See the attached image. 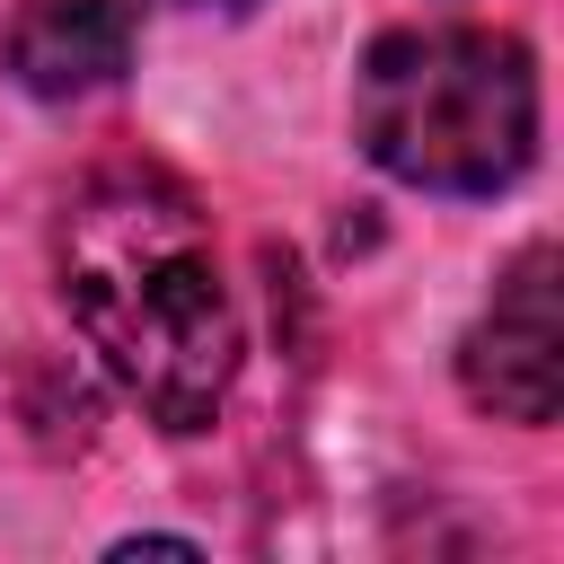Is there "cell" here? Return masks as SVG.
<instances>
[{
	"instance_id": "obj_1",
	"label": "cell",
	"mask_w": 564,
	"mask_h": 564,
	"mask_svg": "<svg viewBox=\"0 0 564 564\" xmlns=\"http://www.w3.org/2000/svg\"><path fill=\"white\" fill-rule=\"evenodd\" d=\"M53 264L88 352L123 379V397L167 432H203L238 370V308L194 194L150 167L88 176L53 229Z\"/></svg>"
},
{
	"instance_id": "obj_2",
	"label": "cell",
	"mask_w": 564,
	"mask_h": 564,
	"mask_svg": "<svg viewBox=\"0 0 564 564\" xmlns=\"http://www.w3.org/2000/svg\"><path fill=\"white\" fill-rule=\"evenodd\" d=\"M361 150L423 194H494L538 150V70L494 26H397L352 79Z\"/></svg>"
},
{
	"instance_id": "obj_3",
	"label": "cell",
	"mask_w": 564,
	"mask_h": 564,
	"mask_svg": "<svg viewBox=\"0 0 564 564\" xmlns=\"http://www.w3.org/2000/svg\"><path fill=\"white\" fill-rule=\"evenodd\" d=\"M458 379L485 414L502 423H555V397H564V317H555V247H529L502 282H494V308L476 317L467 352H458Z\"/></svg>"
},
{
	"instance_id": "obj_4",
	"label": "cell",
	"mask_w": 564,
	"mask_h": 564,
	"mask_svg": "<svg viewBox=\"0 0 564 564\" xmlns=\"http://www.w3.org/2000/svg\"><path fill=\"white\" fill-rule=\"evenodd\" d=\"M132 62V0H18L9 79L35 97H88Z\"/></svg>"
},
{
	"instance_id": "obj_5",
	"label": "cell",
	"mask_w": 564,
	"mask_h": 564,
	"mask_svg": "<svg viewBox=\"0 0 564 564\" xmlns=\"http://www.w3.org/2000/svg\"><path fill=\"white\" fill-rule=\"evenodd\" d=\"M220 9H247V0H220Z\"/></svg>"
}]
</instances>
